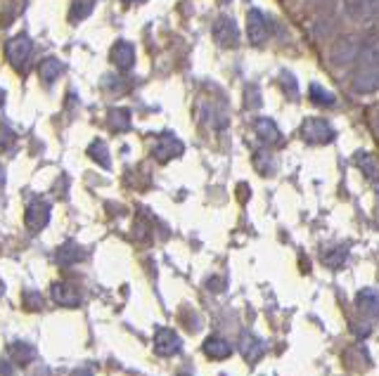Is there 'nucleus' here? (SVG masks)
I'll return each instance as SVG.
<instances>
[{
  "label": "nucleus",
  "instance_id": "b1692460",
  "mask_svg": "<svg viewBox=\"0 0 379 376\" xmlns=\"http://www.w3.org/2000/svg\"><path fill=\"white\" fill-rule=\"evenodd\" d=\"M88 154L93 157L95 161H98L100 166H109V149H107V144L102 142V140H95L93 144H90V149H88Z\"/></svg>",
  "mask_w": 379,
  "mask_h": 376
},
{
  "label": "nucleus",
  "instance_id": "bb28decb",
  "mask_svg": "<svg viewBox=\"0 0 379 376\" xmlns=\"http://www.w3.org/2000/svg\"><path fill=\"white\" fill-rule=\"evenodd\" d=\"M121 3H128V5H136V3H145V0H121Z\"/></svg>",
  "mask_w": 379,
  "mask_h": 376
},
{
  "label": "nucleus",
  "instance_id": "a878e982",
  "mask_svg": "<svg viewBox=\"0 0 379 376\" xmlns=\"http://www.w3.org/2000/svg\"><path fill=\"white\" fill-rule=\"evenodd\" d=\"M282 80H287V85H290V95L292 98H296V83H294V78H292V74H282Z\"/></svg>",
  "mask_w": 379,
  "mask_h": 376
},
{
  "label": "nucleus",
  "instance_id": "f257e3e1",
  "mask_svg": "<svg viewBox=\"0 0 379 376\" xmlns=\"http://www.w3.org/2000/svg\"><path fill=\"white\" fill-rule=\"evenodd\" d=\"M351 90L356 95H372L379 90V41L362 47L351 74Z\"/></svg>",
  "mask_w": 379,
  "mask_h": 376
},
{
  "label": "nucleus",
  "instance_id": "1a4fd4ad",
  "mask_svg": "<svg viewBox=\"0 0 379 376\" xmlns=\"http://www.w3.org/2000/svg\"><path fill=\"white\" fill-rule=\"evenodd\" d=\"M109 55H111V62H114V67L119 69V71H131V69L136 67V47H133V43L116 41Z\"/></svg>",
  "mask_w": 379,
  "mask_h": 376
},
{
  "label": "nucleus",
  "instance_id": "aec40b11",
  "mask_svg": "<svg viewBox=\"0 0 379 376\" xmlns=\"http://www.w3.org/2000/svg\"><path fill=\"white\" fill-rule=\"evenodd\" d=\"M55 258H57V263H60V265H72V263H78V261H81V258H83V251L78 249V246L74 244V241H67V244L57 249Z\"/></svg>",
  "mask_w": 379,
  "mask_h": 376
},
{
  "label": "nucleus",
  "instance_id": "393cba45",
  "mask_svg": "<svg viewBox=\"0 0 379 376\" xmlns=\"http://www.w3.org/2000/svg\"><path fill=\"white\" fill-rule=\"evenodd\" d=\"M346 263V249H341V246H337V249L327 251L325 254V265L329 267H341Z\"/></svg>",
  "mask_w": 379,
  "mask_h": 376
},
{
  "label": "nucleus",
  "instance_id": "20e7f679",
  "mask_svg": "<svg viewBox=\"0 0 379 376\" xmlns=\"http://www.w3.org/2000/svg\"><path fill=\"white\" fill-rule=\"evenodd\" d=\"M344 12L358 24H370L379 19V0H344Z\"/></svg>",
  "mask_w": 379,
  "mask_h": 376
},
{
  "label": "nucleus",
  "instance_id": "0eeeda50",
  "mask_svg": "<svg viewBox=\"0 0 379 376\" xmlns=\"http://www.w3.org/2000/svg\"><path fill=\"white\" fill-rule=\"evenodd\" d=\"M211 34H213V41H216L221 47L239 45V29H237V24H235V19L228 17V14H221V17L213 21Z\"/></svg>",
  "mask_w": 379,
  "mask_h": 376
},
{
  "label": "nucleus",
  "instance_id": "5701e85b",
  "mask_svg": "<svg viewBox=\"0 0 379 376\" xmlns=\"http://www.w3.org/2000/svg\"><path fill=\"white\" fill-rule=\"evenodd\" d=\"M308 95H311V100L316 102L318 107H334V95L329 93V90H325L323 85L311 83V88H308Z\"/></svg>",
  "mask_w": 379,
  "mask_h": 376
},
{
  "label": "nucleus",
  "instance_id": "f03ea898",
  "mask_svg": "<svg viewBox=\"0 0 379 376\" xmlns=\"http://www.w3.org/2000/svg\"><path fill=\"white\" fill-rule=\"evenodd\" d=\"M362 41L358 36H341L332 43V47H329V62L334 64L337 69H346L351 67V64L358 62L360 52H362Z\"/></svg>",
  "mask_w": 379,
  "mask_h": 376
},
{
  "label": "nucleus",
  "instance_id": "412c9836",
  "mask_svg": "<svg viewBox=\"0 0 379 376\" xmlns=\"http://www.w3.org/2000/svg\"><path fill=\"white\" fill-rule=\"evenodd\" d=\"M10 355L14 357V362L24 367V364L34 362L36 353H34V348H31L29 343H12V346H10Z\"/></svg>",
  "mask_w": 379,
  "mask_h": 376
},
{
  "label": "nucleus",
  "instance_id": "423d86ee",
  "mask_svg": "<svg viewBox=\"0 0 379 376\" xmlns=\"http://www.w3.org/2000/svg\"><path fill=\"white\" fill-rule=\"evenodd\" d=\"M247 38L254 45H263L270 38V19L256 8L247 12Z\"/></svg>",
  "mask_w": 379,
  "mask_h": 376
},
{
  "label": "nucleus",
  "instance_id": "6ab92c4d",
  "mask_svg": "<svg viewBox=\"0 0 379 376\" xmlns=\"http://www.w3.org/2000/svg\"><path fill=\"white\" fill-rule=\"evenodd\" d=\"M98 0H74L72 3V10H69V21L76 24V21H83L90 17V12L95 10Z\"/></svg>",
  "mask_w": 379,
  "mask_h": 376
},
{
  "label": "nucleus",
  "instance_id": "2eb2a0df",
  "mask_svg": "<svg viewBox=\"0 0 379 376\" xmlns=\"http://www.w3.org/2000/svg\"><path fill=\"white\" fill-rule=\"evenodd\" d=\"M256 135L263 140L266 144H277L282 140L280 135V128L275 126L273 119H268V116H261V119H256Z\"/></svg>",
  "mask_w": 379,
  "mask_h": 376
},
{
  "label": "nucleus",
  "instance_id": "cd10ccee",
  "mask_svg": "<svg viewBox=\"0 0 379 376\" xmlns=\"http://www.w3.org/2000/svg\"><path fill=\"white\" fill-rule=\"evenodd\" d=\"M316 3H325V0H316Z\"/></svg>",
  "mask_w": 379,
  "mask_h": 376
},
{
  "label": "nucleus",
  "instance_id": "39448f33",
  "mask_svg": "<svg viewBox=\"0 0 379 376\" xmlns=\"http://www.w3.org/2000/svg\"><path fill=\"white\" fill-rule=\"evenodd\" d=\"M31 52H34V43H31L29 36L19 34V36H12L5 45V57L8 62L12 64L14 69H21L26 62H29Z\"/></svg>",
  "mask_w": 379,
  "mask_h": 376
},
{
  "label": "nucleus",
  "instance_id": "4be33fe9",
  "mask_svg": "<svg viewBox=\"0 0 379 376\" xmlns=\"http://www.w3.org/2000/svg\"><path fill=\"white\" fill-rule=\"evenodd\" d=\"M109 126L114 133H124L131 128V111L128 109H111L109 111Z\"/></svg>",
  "mask_w": 379,
  "mask_h": 376
},
{
  "label": "nucleus",
  "instance_id": "9d476101",
  "mask_svg": "<svg viewBox=\"0 0 379 376\" xmlns=\"http://www.w3.org/2000/svg\"><path fill=\"white\" fill-rule=\"evenodd\" d=\"M183 343H180V336L173 334L169 329H159L157 336H154V353L162 357H171V355H178Z\"/></svg>",
  "mask_w": 379,
  "mask_h": 376
},
{
  "label": "nucleus",
  "instance_id": "6e6552de",
  "mask_svg": "<svg viewBox=\"0 0 379 376\" xmlns=\"http://www.w3.org/2000/svg\"><path fill=\"white\" fill-rule=\"evenodd\" d=\"M24 220L31 232H39V230H43L47 225V220H50V203H47L45 199H34V201L26 206Z\"/></svg>",
  "mask_w": 379,
  "mask_h": 376
},
{
  "label": "nucleus",
  "instance_id": "7ed1b4c3",
  "mask_svg": "<svg viewBox=\"0 0 379 376\" xmlns=\"http://www.w3.org/2000/svg\"><path fill=\"white\" fill-rule=\"evenodd\" d=\"M334 128L329 126V121L318 119V116H308L306 121L301 123V137L311 144H327L334 140Z\"/></svg>",
  "mask_w": 379,
  "mask_h": 376
},
{
  "label": "nucleus",
  "instance_id": "dca6fc26",
  "mask_svg": "<svg viewBox=\"0 0 379 376\" xmlns=\"http://www.w3.org/2000/svg\"><path fill=\"white\" fill-rule=\"evenodd\" d=\"M62 71H64V64L62 60H57V57H45L41 64H39V76L43 83H55L57 76H62Z\"/></svg>",
  "mask_w": 379,
  "mask_h": 376
},
{
  "label": "nucleus",
  "instance_id": "a211bd4d",
  "mask_svg": "<svg viewBox=\"0 0 379 376\" xmlns=\"http://www.w3.org/2000/svg\"><path fill=\"white\" fill-rule=\"evenodd\" d=\"M204 353L211 360H226V357H230L232 348H230V343L223 341L221 336H209L204 341Z\"/></svg>",
  "mask_w": 379,
  "mask_h": 376
},
{
  "label": "nucleus",
  "instance_id": "f3484780",
  "mask_svg": "<svg viewBox=\"0 0 379 376\" xmlns=\"http://www.w3.org/2000/svg\"><path fill=\"white\" fill-rule=\"evenodd\" d=\"M356 166L362 170V175H365L370 182H379V161L372 157L370 152H358L356 154Z\"/></svg>",
  "mask_w": 379,
  "mask_h": 376
},
{
  "label": "nucleus",
  "instance_id": "f8f14e48",
  "mask_svg": "<svg viewBox=\"0 0 379 376\" xmlns=\"http://www.w3.org/2000/svg\"><path fill=\"white\" fill-rule=\"evenodd\" d=\"M356 305H358V310L367 320H375V317H379V291L362 289V291H358V296H356Z\"/></svg>",
  "mask_w": 379,
  "mask_h": 376
},
{
  "label": "nucleus",
  "instance_id": "ddd939ff",
  "mask_svg": "<svg viewBox=\"0 0 379 376\" xmlns=\"http://www.w3.org/2000/svg\"><path fill=\"white\" fill-rule=\"evenodd\" d=\"M52 300H55L57 305H64V308H76L78 303H81V298H78V291L72 287V284H52Z\"/></svg>",
  "mask_w": 379,
  "mask_h": 376
},
{
  "label": "nucleus",
  "instance_id": "4468645a",
  "mask_svg": "<svg viewBox=\"0 0 379 376\" xmlns=\"http://www.w3.org/2000/svg\"><path fill=\"white\" fill-rule=\"evenodd\" d=\"M239 351H242V355L247 362H256L261 355H263V351H266V343L261 341V338H256L254 334H244L242 336V341H239Z\"/></svg>",
  "mask_w": 379,
  "mask_h": 376
},
{
  "label": "nucleus",
  "instance_id": "9b49d317",
  "mask_svg": "<svg viewBox=\"0 0 379 376\" xmlns=\"http://www.w3.org/2000/svg\"><path fill=\"white\" fill-rule=\"evenodd\" d=\"M152 154L157 161H169V159H178L183 154V142L173 135H164L154 142Z\"/></svg>",
  "mask_w": 379,
  "mask_h": 376
}]
</instances>
